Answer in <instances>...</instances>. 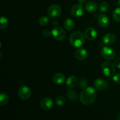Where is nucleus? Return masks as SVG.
<instances>
[{"label":"nucleus","instance_id":"nucleus-1","mask_svg":"<svg viewBox=\"0 0 120 120\" xmlns=\"http://www.w3.org/2000/svg\"><path fill=\"white\" fill-rule=\"evenodd\" d=\"M96 98V93L94 89L92 87H87L80 93V99L82 104L86 105L92 104Z\"/></svg>","mask_w":120,"mask_h":120},{"label":"nucleus","instance_id":"nucleus-2","mask_svg":"<svg viewBox=\"0 0 120 120\" xmlns=\"http://www.w3.org/2000/svg\"><path fill=\"white\" fill-rule=\"evenodd\" d=\"M85 35L80 31L74 32L69 38V42L71 45L75 48H80L85 43Z\"/></svg>","mask_w":120,"mask_h":120},{"label":"nucleus","instance_id":"nucleus-3","mask_svg":"<svg viewBox=\"0 0 120 120\" xmlns=\"http://www.w3.org/2000/svg\"><path fill=\"white\" fill-rule=\"evenodd\" d=\"M101 70L105 76L110 77L114 74L115 66L112 63L106 61L102 64Z\"/></svg>","mask_w":120,"mask_h":120},{"label":"nucleus","instance_id":"nucleus-4","mask_svg":"<svg viewBox=\"0 0 120 120\" xmlns=\"http://www.w3.org/2000/svg\"><path fill=\"white\" fill-rule=\"evenodd\" d=\"M102 57L105 60H111L115 58L116 52L112 48L109 46H104L102 48L101 52Z\"/></svg>","mask_w":120,"mask_h":120},{"label":"nucleus","instance_id":"nucleus-5","mask_svg":"<svg viewBox=\"0 0 120 120\" xmlns=\"http://www.w3.org/2000/svg\"><path fill=\"white\" fill-rule=\"evenodd\" d=\"M18 94L21 100H27L31 96V90L29 87L25 85H22L19 88Z\"/></svg>","mask_w":120,"mask_h":120},{"label":"nucleus","instance_id":"nucleus-6","mask_svg":"<svg viewBox=\"0 0 120 120\" xmlns=\"http://www.w3.org/2000/svg\"><path fill=\"white\" fill-rule=\"evenodd\" d=\"M62 9L57 4L52 5L48 9V15L51 18H56L60 15Z\"/></svg>","mask_w":120,"mask_h":120},{"label":"nucleus","instance_id":"nucleus-7","mask_svg":"<svg viewBox=\"0 0 120 120\" xmlns=\"http://www.w3.org/2000/svg\"><path fill=\"white\" fill-rule=\"evenodd\" d=\"M41 108L44 111H49L54 107V102L49 97H44L40 101Z\"/></svg>","mask_w":120,"mask_h":120},{"label":"nucleus","instance_id":"nucleus-8","mask_svg":"<svg viewBox=\"0 0 120 120\" xmlns=\"http://www.w3.org/2000/svg\"><path fill=\"white\" fill-rule=\"evenodd\" d=\"M52 35L57 41H62L66 37V32L63 28L60 27H55L52 30Z\"/></svg>","mask_w":120,"mask_h":120},{"label":"nucleus","instance_id":"nucleus-9","mask_svg":"<svg viewBox=\"0 0 120 120\" xmlns=\"http://www.w3.org/2000/svg\"><path fill=\"white\" fill-rule=\"evenodd\" d=\"M84 7L80 4H75L71 8V14L75 18H80L84 14Z\"/></svg>","mask_w":120,"mask_h":120},{"label":"nucleus","instance_id":"nucleus-10","mask_svg":"<svg viewBox=\"0 0 120 120\" xmlns=\"http://www.w3.org/2000/svg\"><path fill=\"white\" fill-rule=\"evenodd\" d=\"M94 87L97 90L99 91H104L106 90L109 87V84L107 81L101 79H97L94 81Z\"/></svg>","mask_w":120,"mask_h":120},{"label":"nucleus","instance_id":"nucleus-11","mask_svg":"<svg viewBox=\"0 0 120 120\" xmlns=\"http://www.w3.org/2000/svg\"><path fill=\"white\" fill-rule=\"evenodd\" d=\"M84 35L87 39L89 41H93L97 36V30L92 27H89L86 29L84 32Z\"/></svg>","mask_w":120,"mask_h":120},{"label":"nucleus","instance_id":"nucleus-12","mask_svg":"<svg viewBox=\"0 0 120 120\" xmlns=\"http://www.w3.org/2000/svg\"><path fill=\"white\" fill-rule=\"evenodd\" d=\"M116 40V36L112 33H109L104 35L102 38V41L105 45H111L113 44Z\"/></svg>","mask_w":120,"mask_h":120},{"label":"nucleus","instance_id":"nucleus-13","mask_svg":"<svg viewBox=\"0 0 120 120\" xmlns=\"http://www.w3.org/2000/svg\"><path fill=\"white\" fill-rule=\"evenodd\" d=\"M97 21L99 25L103 28H105L110 23V19L105 14H100L97 17Z\"/></svg>","mask_w":120,"mask_h":120},{"label":"nucleus","instance_id":"nucleus-14","mask_svg":"<svg viewBox=\"0 0 120 120\" xmlns=\"http://www.w3.org/2000/svg\"><path fill=\"white\" fill-rule=\"evenodd\" d=\"M88 53L84 48H79L75 52V56L79 60H83L87 57Z\"/></svg>","mask_w":120,"mask_h":120},{"label":"nucleus","instance_id":"nucleus-15","mask_svg":"<svg viewBox=\"0 0 120 120\" xmlns=\"http://www.w3.org/2000/svg\"><path fill=\"white\" fill-rule=\"evenodd\" d=\"M66 77L64 74L62 73H57L53 77V81L56 84H62L64 83Z\"/></svg>","mask_w":120,"mask_h":120},{"label":"nucleus","instance_id":"nucleus-16","mask_svg":"<svg viewBox=\"0 0 120 120\" xmlns=\"http://www.w3.org/2000/svg\"><path fill=\"white\" fill-rule=\"evenodd\" d=\"M98 5L97 3L94 1H89L85 5V9L88 12L93 13L97 10Z\"/></svg>","mask_w":120,"mask_h":120},{"label":"nucleus","instance_id":"nucleus-17","mask_svg":"<svg viewBox=\"0 0 120 120\" xmlns=\"http://www.w3.org/2000/svg\"><path fill=\"white\" fill-rule=\"evenodd\" d=\"M77 78L74 76H69L67 79L66 81V85L67 87L69 88V89H72V88H73L77 84Z\"/></svg>","mask_w":120,"mask_h":120},{"label":"nucleus","instance_id":"nucleus-18","mask_svg":"<svg viewBox=\"0 0 120 120\" xmlns=\"http://www.w3.org/2000/svg\"><path fill=\"white\" fill-rule=\"evenodd\" d=\"M64 28L68 30H72L75 28V23L73 20L70 18H67L64 20L63 23Z\"/></svg>","mask_w":120,"mask_h":120},{"label":"nucleus","instance_id":"nucleus-19","mask_svg":"<svg viewBox=\"0 0 120 120\" xmlns=\"http://www.w3.org/2000/svg\"><path fill=\"white\" fill-rule=\"evenodd\" d=\"M9 97L7 94L5 93L2 92L0 94V105L1 106H4L7 105L9 102Z\"/></svg>","mask_w":120,"mask_h":120},{"label":"nucleus","instance_id":"nucleus-20","mask_svg":"<svg viewBox=\"0 0 120 120\" xmlns=\"http://www.w3.org/2000/svg\"><path fill=\"white\" fill-rule=\"evenodd\" d=\"M67 95H68V98L72 101H76L78 98V93L75 90H69L68 91Z\"/></svg>","mask_w":120,"mask_h":120},{"label":"nucleus","instance_id":"nucleus-21","mask_svg":"<svg viewBox=\"0 0 120 120\" xmlns=\"http://www.w3.org/2000/svg\"><path fill=\"white\" fill-rule=\"evenodd\" d=\"M0 29L3 30V29H6L8 27V24H9V22H8V19L5 16H1V19H0Z\"/></svg>","mask_w":120,"mask_h":120},{"label":"nucleus","instance_id":"nucleus-22","mask_svg":"<svg viewBox=\"0 0 120 120\" xmlns=\"http://www.w3.org/2000/svg\"><path fill=\"white\" fill-rule=\"evenodd\" d=\"M39 23L41 25L45 26L48 25L50 23V19L48 17L46 16H42L39 19Z\"/></svg>","mask_w":120,"mask_h":120},{"label":"nucleus","instance_id":"nucleus-23","mask_svg":"<svg viewBox=\"0 0 120 120\" xmlns=\"http://www.w3.org/2000/svg\"><path fill=\"white\" fill-rule=\"evenodd\" d=\"M112 18L116 22H120V8H116L114 10Z\"/></svg>","mask_w":120,"mask_h":120},{"label":"nucleus","instance_id":"nucleus-24","mask_svg":"<svg viewBox=\"0 0 120 120\" xmlns=\"http://www.w3.org/2000/svg\"><path fill=\"white\" fill-rule=\"evenodd\" d=\"M109 9V3L106 2H103L100 4L98 9L101 12H105L107 11Z\"/></svg>","mask_w":120,"mask_h":120},{"label":"nucleus","instance_id":"nucleus-25","mask_svg":"<svg viewBox=\"0 0 120 120\" xmlns=\"http://www.w3.org/2000/svg\"><path fill=\"white\" fill-rule=\"evenodd\" d=\"M55 103L59 106H61V105H64L66 103V99L63 96H59L57 97H56V100H55Z\"/></svg>","mask_w":120,"mask_h":120},{"label":"nucleus","instance_id":"nucleus-26","mask_svg":"<svg viewBox=\"0 0 120 120\" xmlns=\"http://www.w3.org/2000/svg\"><path fill=\"white\" fill-rule=\"evenodd\" d=\"M87 82L86 80L84 79H82L79 80V86L81 87V89H84L85 88L87 87Z\"/></svg>","mask_w":120,"mask_h":120},{"label":"nucleus","instance_id":"nucleus-27","mask_svg":"<svg viewBox=\"0 0 120 120\" xmlns=\"http://www.w3.org/2000/svg\"><path fill=\"white\" fill-rule=\"evenodd\" d=\"M112 80L114 82L117 84H120V73H117L116 75H114L113 77H112Z\"/></svg>","mask_w":120,"mask_h":120},{"label":"nucleus","instance_id":"nucleus-28","mask_svg":"<svg viewBox=\"0 0 120 120\" xmlns=\"http://www.w3.org/2000/svg\"><path fill=\"white\" fill-rule=\"evenodd\" d=\"M42 34H43V35L45 37H49V36H50V35L52 34V32L50 31L49 29H46L43 30Z\"/></svg>","mask_w":120,"mask_h":120},{"label":"nucleus","instance_id":"nucleus-29","mask_svg":"<svg viewBox=\"0 0 120 120\" xmlns=\"http://www.w3.org/2000/svg\"><path fill=\"white\" fill-rule=\"evenodd\" d=\"M114 65L116 68L120 69V57H118V58L115 60Z\"/></svg>","mask_w":120,"mask_h":120},{"label":"nucleus","instance_id":"nucleus-30","mask_svg":"<svg viewBox=\"0 0 120 120\" xmlns=\"http://www.w3.org/2000/svg\"><path fill=\"white\" fill-rule=\"evenodd\" d=\"M87 0H78V2H79V4H80L81 5H83V4H86V2H87Z\"/></svg>","mask_w":120,"mask_h":120},{"label":"nucleus","instance_id":"nucleus-31","mask_svg":"<svg viewBox=\"0 0 120 120\" xmlns=\"http://www.w3.org/2000/svg\"><path fill=\"white\" fill-rule=\"evenodd\" d=\"M117 120H120V114L118 115V117H117Z\"/></svg>","mask_w":120,"mask_h":120},{"label":"nucleus","instance_id":"nucleus-32","mask_svg":"<svg viewBox=\"0 0 120 120\" xmlns=\"http://www.w3.org/2000/svg\"><path fill=\"white\" fill-rule=\"evenodd\" d=\"M118 5L120 7V0H118Z\"/></svg>","mask_w":120,"mask_h":120}]
</instances>
